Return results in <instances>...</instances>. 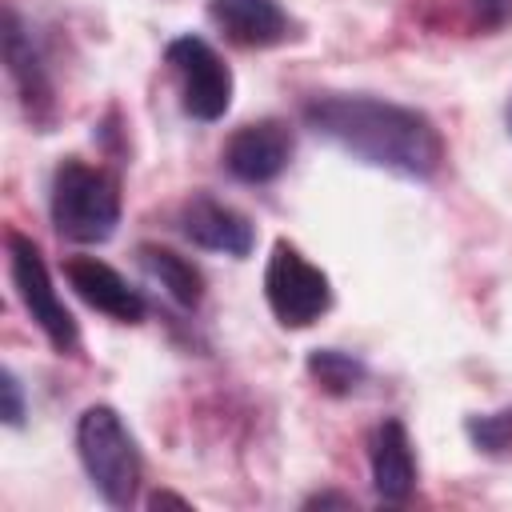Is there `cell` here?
<instances>
[{"label": "cell", "instance_id": "obj_1", "mask_svg": "<svg viewBox=\"0 0 512 512\" xmlns=\"http://www.w3.org/2000/svg\"><path fill=\"white\" fill-rule=\"evenodd\" d=\"M304 124L344 148L352 160L396 172L404 180H432L444 164V140L436 124L396 100L360 92H324L304 104Z\"/></svg>", "mask_w": 512, "mask_h": 512}, {"label": "cell", "instance_id": "obj_2", "mask_svg": "<svg viewBox=\"0 0 512 512\" xmlns=\"http://www.w3.org/2000/svg\"><path fill=\"white\" fill-rule=\"evenodd\" d=\"M76 452H80V464H84L92 488L112 508H128L136 500L144 464H140V448H136L132 432L116 416V408L92 404V408L80 412V420H76Z\"/></svg>", "mask_w": 512, "mask_h": 512}, {"label": "cell", "instance_id": "obj_3", "mask_svg": "<svg viewBox=\"0 0 512 512\" xmlns=\"http://www.w3.org/2000/svg\"><path fill=\"white\" fill-rule=\"evenodd\" d=\"M52 224L76 244H100L120 224V188L104 168L64 160L52 176Z\"/></svg>", "mask_w": 512, "mask_h": 512}, {"label": "cell", "instance_id": "obj_4", "mask_svg": "<svg viewBox=\"0 0 512 512\" xmlns=\"http://www.w3.org/2000/svg\"><path fill=\"white\" fill-rule=\"evenodd\" d=\"M264 296L272 316L284 328H308L332 308V284L328 276L304 260V252L288 240L272 244L268 268H264Z\"/></svg>", "mask_w": 512, "mask_h": 512}, {"label": "cell", "instance_id": "obj_5", "mask_svg": "<svg viewBox=\"0 0 512 512\" xmlns=\"http://www.w3.org/2000/svg\"><path fill=\"white\" fill-rule=\"evenodd\" d=\"M8 268H12V284H16V292H20V304H24L28 316L40 324V332L52 340V348H56V352H76L80 328H76L72 312L64 308V300L56 296L40 248H36L24 232H8Z\"/></svg>", "mask_w": 512, "mask_h": 512}, {"label": "cell", "instance_id": "obj_6", "mask_svg": "<svg viewBox=\"0 0 512 512\" xmlns=\"http://www.w3.org/2000/svg\"><path fill=\"white\" fill-rule=\"evenodd\" d=\"M172 72L180 76L184 112L196 120H220L232 104V72L216 56V48L200 36H176L164 48Z\"/></svg>", "mask_w": 512, "mask_h": 512}, {"label": "cell", "instance_id": "obj_7", "mask_svg": "<svg viewBox=\"0 0 512 512\" xmlns=\"http://www.w3.org/2000/svg\"><path fill=\"white\" fill-rule=\"evenodd\" d=\"M292 160V132L280 120H256L228 136L224 144V168L244 184H268L276 180Z\"/></svg>", "mask_w": 512, "mask_h": 512}, {"label": "cell", "instance_id": "obj_8", "mask_svg": "<svg viewBox=\"0 0 512 512\" xmlns=\"http://www.w3.org/2000/svg\"><path fill=\"white\" fill-rule=\"evenodd\" d=\"M64 276H68V284L76 288V296L88 304V308H96V312H104V316H112V320H120V324H136V320H144V296L112 268V264H104V260H96V256H72L68 264H64Z\"/></svg>", "mask_w": 512, "mask_h": 512}, {"label": "cell", "instance_id": "obj_9", "mask_svg": "<svg viewBox=\"0 0 512 512\" xmlns=\"http://www.w3.org/2000/svg\"><path fill=\"white\" fill-rule=\"evenodd\" d=\"M180 232L196 244V248H208V252H224V256H248L252 252V224L244 212H236L232 204L224 200H212V196H192L180 212Z\"/></svg>", "mask_w": 512, "mask_h": 512}, {"label": "cell", "instance_id": "obj_10", "mask_svg": "<svg viewBox=\"0 0 512 512\" xmlns=\"http://www.w3.org/2000/svg\"><path fill=\"white\" fill-rule=\"evenodd\" d=\"M208 16L240 48H272L288 40V16L276 0H208Z\"/></svg>", "mask_w": 512, "mask_h": 512}, {"label": "cell", "instance_id": "obj_11", "mask_svg": "<svg viewBox=\"0 0 512 512\" xmlns=\"http://www.w3.org/2000/svg\"><path fill=\"white\" fill-rule=\"evenodd\" d=\"M372 488L388 504H404L416 488V456L400 420H384L372 432Z\"/></svg>", "mask_w": 512, "mask_h": 512}, {"label": "cell", "instance_id": "obj_12", "mask_svg": "<svg viewBox=\"0 0 512 512\" xmlns=\"http://www.w3.org/2000/svg\"><path fill=\"white\" fill-rule=\"evenodd\" d=\"M4 56H8L12 80L20 84L24 108L32 112V120H40V116L48 112V104H52V88H48V80H44V68H40V60H36L32 40L24 36L16 12H8V20H4Z\"/></svg>", "mask_w": 512, "mask_h": 512}, {"label": "cell", "instance_id": "obj_13", "mask_svg": "<svg viewBox=\"0 0 512 512\" xmlns=\"http://www.w3.org/2000/svg\"><path fill=\"white\" fill-rule=\"evenodd\" d=\"M140 260H144V268L160 280V288H168V296H172L176 304H184V308H196V304H200V296H204V276H200V268H196L192 260H184L180 252L160 248V244H144V248H140Z\"/></svg>", "mask_w": 512, "mask_h": 512}, {"label": "cell", "instance_id": "obj_14", "mask_svg": "<svg viewBox=\"0 0 512 512\" xmlns=\"http://www.w3.org/2000/svg\"><path fill=\"white\" fill-rule=\"evenodd\" d=\"M308 372H312L328 392H336V396L360 388V380H364V364H360L356 356L340 352V348H316V352L308 356Z\"/></svg>", "mask_w": 512, "mask_h": 512}, {"label": "cell", "instance_id": "obj_15", "mask_svg": "<svg viewBox=\"0 0 512 512\" xmlns=\"http://www.w3.org/2000/svg\"><path fill=\"white\" fill-rule=\"evenodd\" d=\"M468 436L480 452L488 456H508L512 452V408L488 412V416H472L468 420Z\"/></svg>", "mask_w": 512, "mask_h": 512}, {"label": "cell", "instance_id": "obj_16", "mask_svg": "<svg viewBox=\"0 0 512 512\" xmlns=\"http://www.w3.org/2000/svg\"><path fill=\"white\" fill-rule=\"evenodd\" d=\"M0 392H4V420L16 428L20 420H24V400H20V380L12 376V372H4V384H0Z\"/></svg>", "mask_w": 512, "mask_h": 512}, {"label": "cell", "instance_id": "obj_17", "mask_svg": "<svg viewBox=\"0 0 512 512\" xmlns=\"http://www.w3.org/2000/svg\"><path fill=\"white\" fill-rule=\"evenodd\" d=\"M472 12H476L480 24L496 28V24H504L512 16V0H472Z\"/></svg>", "mask_w": 512, "mask_h": 512}, {"label": "cell", "instance_id": "obj_18", "mask_svg": "<svg viewBox=\"0 0 512 512\" xmlns=\"http://www.w3.org/2000/svg\"><path fill=\"white\" fill-rule=\"evenodd\" d=\"M308 504H348L344 496H316V500H308Z\"/></svg>", "mask_w": 512, "mask_h": 512}, {"label": "cell", "instance_id": "obj_19", "mask_svg": "<svg viewBox=\"0 0 512 512\" xmlns=\"http://www.w3.org/2000/svg\"><path fill=\"white\" fill-rule=\"evenodd\" d=\"M508 124H512V100H508Z\"/></svg>", "mask_w": 512, "mask_h": 512}]
</instances>
